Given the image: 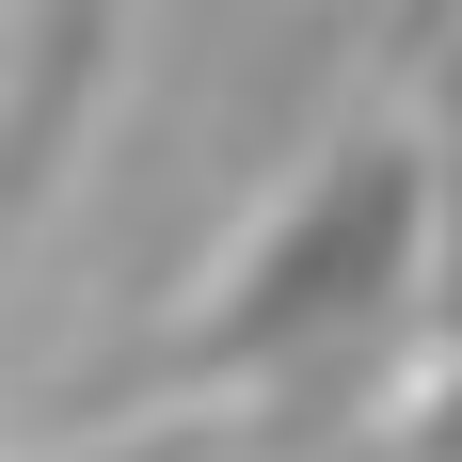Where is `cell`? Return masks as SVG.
<instances>
[{
    "mask_svg": "<svg viewBox=\"0 0 462 462\" xmlns=\"http://www.w3.org/2000/svg\"><path fill=\"white\" fill-rule=\"evenodd\" d=\"M430 287V160L415 143H335V176L255 239L224 319L176 335V383H287V367H335L367 351V319Z\"/></svg>",
    "mask_w": 462,
    "mask_h": 462,
    "instance_id": "6da1fadb",
    "label": "cell"
},
{
    "mask_svg": "<svg viewBox=\"0 0 462 462\" xmlns=\"http://www.w3.org/2000/svg\"><path fill=\"white\" fill-rule=\"evenodd\" d=\"M112 462H239V430H160V447H112Z\"/></svg>",
    "mask_w": 462,
    "mask_h": 462,
    "instance_id": "7a4b0ae2",
    "label": "cell"
},
{
    "mask_svg": "<svg viewBox=\"0 0 462 462\" xmlns=\"http://www.w3.org/2000/svg\"><path fill=\"white\" fill-rule=\"evenodd\" d=\"M415 462H462V399H447V415H430V430H415Z\"/></svg>",
    "mask_w": 462,
    "mask_h": 462,
    "instance_id": "3957f363",
    "label": "cell"
}]
</instances>
